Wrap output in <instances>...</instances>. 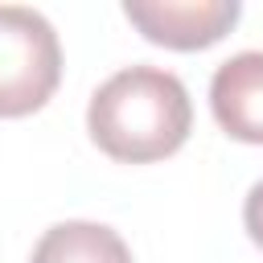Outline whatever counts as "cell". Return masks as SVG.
Masks as SVG:
<instances>
[{
  "instance_id": "6da1fadb",
  "label": "cell",
  "mask_w": 263,
  "mask_h": 263,
  "mask_svg": "<svg viewBox=\"0 0 263 263\" xmlns=\"http://www.w3.org/2000/svg\"><path fill=\"white\" fill-rule=\"evenodd\" d=\"M193 127L189 90L173 70L127 66L111 74L86 107L90 140L123 164H152L173 156Z\"/></svg>"
},
{
  "instance_id": "7a4b0ae2",
  "label": "cell",
  "mask_w": 263,
  "mask_h": 263,
  "mask_svg": "<svg viewBox=\"0 0 263 263\" xmlns=\"http://www.w3.org/2000/svg\"><path fill=\"white\" fill-rule=\"evenodd\" d=\"M62 82L53 25L25 4H0V115L21 119L49 103Z\"/></svg>"
},
{
  "instance_id": "3957f363",
  "label": "cell",
  "mask_w": 263,
  "mask_h": 263,
  "mask_svg": "<svg viewBox=\"0 0 263 263\" xmlns=\"http://www.w3.org/2000/svg\"><path fill=\"white\" fill-rule=\"evenodd\" d=\"M123 16L164 49H205L222 41L238 16V0H123Z\"/></svg>"
},
{
  "instance_id": "277c9868",
  "label": "cell",
  "mask_w": 263,
  "mask_h": 263,
  "mask_svg": "<svg viewBox=\"0 0 263 263\" xmlns=\"http://www.w3.org/2000/svg\"><path fill=\"white\" fill-rule=\"evenodd\" d=\"M210 111L230 140L263 144V49H242L214 70Z\"/></svg>"
},
{
  "instance_id": "5b68a950",
  "label": "cell",
  "mask_w": 263,
  "mask_h": 263,
  "mask_svg": "<svg viewBox=\"0 0 263 263\" xmlns=\"http://www.w3.org/2000/svg\"><path fill=\"white\" fill-rule=\"evenodd\" d=\"M29 263H132V251L103 222H58L37 238Z\"/></svg>"
},
{
  "instance_id": "8992f818",
  "label": "cell",
  "mask_w": 263,
  "mask_h": 263,
  "mask_svg": "<svg viewBox=\"0 0 263 263\" xmlns=\"http://www.w3.org/2000/svg\"><path fill=\"white\" fill-rule=\"evenodd\" d=\"M242 226H247L251 242L263 247V181H255L251 193H247V201H242Z\"/></svg>"
}]
</instances>
